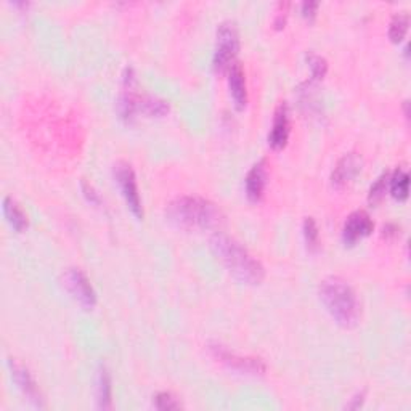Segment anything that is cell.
Returning a JSON list of instances; mask_svg holds the SVG:
<instances>
[{
    "label": "cell",
    "instance_id": "6da1fadb",
    "mask_svg": "<svg viewBox=\"0 0 411 411\" xmlns=\"http://www.w3.org/2000/svg\"><path fill=\"white\" fill-rule=\"evenodd\" d=\"M211 249L232 275L246 284L264 282L265 269L246 247L227 233L217 232L211 237Z\"/></svg>",
    "mask_w": 411,
    "mask_h": 411
},
{
    "label": "cell",
    "instance_id": "7a4b0ae2",
    "mask_svg": "<svg viewBox=\"0 0 411 411\" xmlns=\"http://www.w3.org/2000/svg\"><path fill=\"white\" fill-rule=\"evenodd\" d=\"M166 215L174 225L187 230H209L224 222V214L217 204L194 194L172 199L166 207Z\"/></svg>",
    "mask_w": 411,
    "mask_h": 411
},
{
    "label": "cell",
    "instance_id": "3957f363",
    "mask_svg": "<svg viewBox=\"0 0 411 411\" xmlns=\"http://www.w3.org/2000/svg\"><path fill=\"white\" fill-rule=\"evenodd\" d=\"M320 301L330 315L344 328H354L362 317L360 301L355 289L341 277L325 278L318 286Z\"/></svg>",
    "mask_w": 411,
    "mask_h": 411
},
{
    "label": "cell",
    "instance_id": "277c9868",
    "mask_svg": "<svg viewBox=\"0 0 411 411\" xmlns=\"http://www.w3.org/2000/svg\"><path fill=\"white\" fill-rule=\"evenodd\" d=\"M239 51V32L237 23L232 19L222 21L217 28V44H215L212 64L217 73H225L234 63Z\"/></svg>",
    "mask_w": 411,
    "mask_h": 411
},
{
    "label": "cell",
    "instance_id": "5b68a950",
    "mask_svg": "<svg viewBox=\"0 0 411 411\" xmlns=\"http://www.w3.org/2000/svg\"><path fill=\"white\" fill-rule=\"evenodd\" d=\"M209 350H211V354L217 358L219 362L227 365L228 368L239 371V373H243V375L257 376V375H264L267 371L265 363L260 360V358L241 357L219 342L209 344Z\"/></svg>",
    "mask_w": 411,
    "mask_h": 411
},
{
    "label": "cell",
    "instance_id": "8992f818",
    "mask_svg": "<svg viewBox=\"0 0 411 411\" xmlns=\"http://www.w3.org/2000/svg\"><path fill=\"white\" fill-rule=\"evenodd\" d=\"M61 284L84 309H92L96 304V292L94 286L81 269L64 270L61 275Z\"/></svg>",
    "mask_w": 411,
    "mask_h": 411
},
{
    "label": "cell",
    "instance_id": "52a82bcc",
    "mask_svg": "<svg viewBox=\"0 0 411 411\" xmlns=\"http://www.w3.org/2000/svg\"><path fill=\"white\" fill-rule=\"evenodd\" d=\"M114 179L119 185L122 197L126 199L130 211L134 212L137 217H143V207L142 199L139 193V185H137V177L132 166L129 162H117L114 166Z\"/></svg>",
    "mask_w": 411,
    "mask_h": 411
},
{
    "label": "cell",
    "instance_id": "ba28073f",
    "mask_svg": "<svg viewBox=\"0 0 411 411\" xmlns=\"http://www.w3.org/2000/svg\"><path fill=\"white\" fill-rule=\"evenodd\" d=\"M9 368L13 382H15L18 389L28 397V400L31 403H34L36 407H44L41 390H39L37 382L34 377H32L31 371L26 368L21 362H18L16 358H9Z\"/></svg>",
    "mask_w": 411,
    "mask_h": 411
},
{
    "label": "cell",
    "instance_id": "9c48e42d",
    "mask_svg": "<svg viewBox=\"0 0 411 411\" xmlns=\"http://www.w3.org/2000/svg\"><path fill=\"white\" fill-rule=\"evenodd\" d=\"M373 230H375V224H373V219L370 217V214L365 211H355V212H352L347 217V220L344 222L342 239L345 244L354 246L357 241L368 237V234H371Z\"/></svg>",
    "mask_w": 411,
    "mask_h": 411
},
{
    "label": "cell",
    "instance_id": "30bf717a",
    "mask_svg": "<svg viewBox=\"0 0 411 411\" xmlns=\"http://www.w3.org/2000/svg\"><path fill=\"white\" fill-rule=\"evenodd\" d=\"M362 167H363L362 156H358L357 153L344 154L342 158L337 161L336 167L332 169L331 184L337 188L349 185L350 182L362 172Z\"/></svg>",
    "mask_w": 411,
    "mask_h": 411
},
{
    "label": "cell",
    "instance_id": "8fae6325",
    "mask_svg": "<svg viewBox=\"0 0 411 411\" xmlns=\"http://www.w3.org/2000/svg\"><path fill=\"white\" fill-rule=\"evenodd\" d=\"M291 124H289V108L288 103L282 101L275 109V116H273L272 130L269 134V143L273 149H282L286 147L289 140Z\"/></svg>",
    "mask_w": 411,
    "mask_h": 411
},
{
    "label": "cell",
    "instance_id": "7c38bea8",
    "mask_svg": "<svg viewBox=\"0 0 411 411\" xmlns=\"http://www.w3.org/2000/svg\"><path fill=\"white\" fill-rule=\"evenodd\" d=\"M267 161L260 159L256 162L247 172L244 179V187H246V194L251 201H260L264 197L265 187H267Z\"/></svg>",
    "mask_w": 411,
    "mask_h": 411
},
{
    "label": "cell",
    "instance_id": "4fadbf2b",
    "mask_svg": "<svg viewBox=\"0 0 411 411\" xmlns=\"http://www.w3.org/2000/svg\"><path fill=\"white\" fill-rule=\"evenodd\" d=\"M228 87H230V95L234 101V107L238 109H244L247 104L246 76L241 64L237 61L228 69Z\"/></svg>",
    "mask_w": 411,
    "mask_h": 411
},
{
    "label": "cell",
    "instance_id": "5bb4252c",
    "mask_svg": "<svg viewBox=\"0 0 411 411\" xmlns=\"http://www.w3.org/2000/svg\"><path fill=\"white\" fill-rule=\"evenodd\" d=\"M95 392H96V405L101 410H108L111 408V402H113V386H111V376H109V371L100 367L99 373H96V387H95Z\"/></svg>",
    "mask_w": 411,
    "mask_h": 411
},
{
    "label": "cell",
    "instance_id": "9a60e30c",
    "mask_svg": "<svg viewBox=\"0 0 411 411\" xmlns=\"http://www.w3.org/2000/svg\"><path fill=\"white\" fill-rule=\"evenodd\" d=\"M137 113L158 117L169 113V103L153 95H137Z\"/></svg>",
    "mask_w": 411,
    "mask_h": 411
},
{
    "label": "cell",
    "instance_id": "2e32d148",
    "mask_svg": "<svg viewBox=\"0 0 411 411\" xmlns=\"http://www.w3.org/2000/svg\"><path fill=\"white\" fill-rule=\"evenodd\" d=\"M2 209H4L5 219L9 220V224L15 228L16 232H23L24 228L28 227V215H26L21 206H19L15 199L10 197H5L4 203H2Z\"/></svg>",
    "mask_w": 411,
    "mask_h": 411
},
{
    "label": "cell",
    "instance_id": "e0dca14e",
    "mask_svg": "<svg viewBox=\"0 0 411 411\" xmlns=\"http://www.w3.org/2000/svg\"><path fill=\"white\" fill-rule=\"evenodd\" d=\"M389 190L395 199L405 201L410 193V175L408 171L403 167H399L389 177Z\"/></svg>",
    "mask_w": 411,
    "mask_h": 411
},
{
    "label": "cell",
    "instance_id": "ac0fdd59",
    "mask_svg": "<svg viewBox=\"0 0 411 411\" xmlns=\"http://www.w3.org/2000/svg\"><path fill=\"white\" fill-rule=\"evenodd\" d=\"M408 26H410V15L407 11H400V13H395L394 18L390 19V24H389V37L390 41L399 44L403 41V37H405L407 31H408Z\"/></svg>",
    "mask_w": 411,
    "mask_h": 411
},
{
    "label": "cell",
    "instance_id": "d6986e66",
    "mask_svg": "<svg viewBox=\"0 0 411 411\" xmlns=\"http://www.w3.org/2000/svg\"><path fill=\"white\" fill-rule=\"evenodd\" d=\"M389 177L390 175L387 172H384L382 175H380V177L376 179L375 184L371 185L370 192H368V201H370L371 206L380 204L382 198L386 197L387 188H389Z\"/></svg>",
    "mask_w": 411,
    "mask_h": 411
},
{
    "label": "cell",
    "instance_id": "ffe728a7",
    "mask_svg": "<svg viewBox=\"0 0 411 411\" xmlns=\"http://www.w3.org/2000/svg\"><path fill=\"white\" fill-rule=\"evenodd\" d=\"M307 63L312 73V81L323 79L326 71H328V63H326L325 58L310 51V54H307Z\"/></svg>",
    "mask_w": 411,
    "mask_h": 411
},
{
    "label": "cell",
    "instance_id": "44dd1931",
    "mask_svg": "<svg viewBox=\"0 0 411 411\" xmlns=\"http://www.w3.org/2000/svg\"><path fill=\"white\" fill-rule=\"evenodd\" d=\"M302 230H304V238H305V243L310 247V249H315L318 246V241H320V232H318V227H317V222L313 217H305L304 224H302Z\"/></svg>",
    "mask_w": 411,
    "mask_h": 411
},
{
    "label": "cell",
    "instance_id": "7402d4cb",
    "mask_svg": "<svg viewBox=\"0 0 411 411\" xmlns=\"http://www.w3.org/2000/svg\"><path fill=\"white\" fill-rule=\"evenodd\" d=\"M154 408L162 410V411H169V410H179L182 408V403L177 399V397L172 395L171 392H159L154 397L153 400Z\"/></svg>",
    "mask_w": 411,
    "mask_h": 411
},
{
    "label": "cell",
    "instance_id": "603a6c76",
    "mask_svg": "<svg viewBox=\"0 0 411 411\" xmlns=\"http://www.w3.org/2000/svg\"><path fill=\"white\" fill-rule=\"evenodd\" d=\"M81 187H82L84 197L87 198L89 203H92V204H95V206H100V204H101V197H100L99 193H96V190H95L92 184H87L86 180H82V182H81Z\"/></svg>",
    "mask_w": 411,
    "mask_h": 411
},
{
    "label": "cell",
    "instance_id": "cb8c5ba5",
    "mask_svg": "<svg viewBox=\"0 0 411 411\" xmlns=\"http://www.w3.org/2000/svg\"><path fill=\"white\" fill-rule=\"evenodd\" d=\"M288 9H289V4L288 2H282L278 4V9H277V15L273 18V26H275L277 29H282L284 28V23H286V16H288Z\"/></svg>",
    "mask_w": 411,
    "mask_h": 411
},
{
    "label": "cell",
    "instance_id": "d4e9b609",
    "mask_svg": "<svg viewBox=\"0 0 411 411\" xmlns=\"http://www.w3.org/2000/svg\"><path fill=\"white\" fill-rule=\"evenodd\" d=\"M318 6H320L318 2H313V0H305V2H302V5H301L302 15H304L305 18H309V19L315 18Z\"/></svg>",
    "mask_w": 411,
    "mask_h": 411
},
{
    "label": "cell",
    "instance_id": "484cf974",
    "mask_svg": "<svg viewBox=\"0 0 411 411\" xmlns=\"http://www.w3.org/2000/svg\"><path fill=\"white\" fill-rule=\"evenodd\" d=\"M365 394H367V392L357 394V395L354 397V403H350L349 408H358V407H362V403H363V400H365Z\"/></svg>",
    "mask_w": 411,
    "mask_h": 411
}]
</instances>
